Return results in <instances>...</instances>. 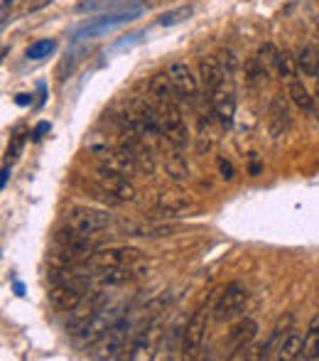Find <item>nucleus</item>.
Here are the masks:
<instances>
[{
	"label": "nucleus",
	"instance_id": "2",
	"mask_svg": "<svg viewBox=\"0 0 319 361\" xmlns=\"http://www.w3.org/2000/svg\"><path fill=\"white\" fill-rule=\"evenodd\" d=\"M141 13H143V8H123V10H111V13H101L98 18L86 20L82 27H77V32H74V39L96 37V34L108 32V30L121 27V25L131 23V20H136Z\"/></svg>",
	"mask_w": 319,
	"mask_h": 361
},
{
	"label": "nucleus",
	"instance_id": "24",
	"mask_svg": "<svg viewBox=\"0 0 319 361\" xmlns=\"http://www.w3.org/2000/svg\"><path fill=\"white\" fill-rule=\"evenodd\" d=\"M164 170H167V175L174 179V182H187L189 179L187 160H184L182 155H169V158L164 160Z\"/></svg>",
	"mask_w": 319,
	"mask_h": 361
},
{
	"label": "nucleus",
	"instance_id": "28",
	"mask_svg": "<svg viewBox=\"0 0 319 361\" xmlns=\"http://www.w3.org/2000/svg\"><path fill=\"white\" fill-rule=\"evenodd\" d=\"M192 13H194V8H192V5H182V8H177V10H169V13H164L162 18H160V25H164V27H172V25L184 23V20H187Z\"/></svg>",
	"mask_w": 319,
	"mask_h": 361
},
{
	"label": "nucleus",
	"instance_id": "17",
	"mask_svg": "<svg viewBox=\"0 0 319 361\" xmlns=\"http://www.w3.org/2000/svg\"><path fill=\"white\" fill-rule=\"evenodd\" d=\"M226 77L228 74L223 72L221 62H219L216 57H204L202 62H199V79H202V87L207 89V91H214Z\"/></svg>",
	"mask_w": 319,
	"mask_h": 361
},
{
	"label": "nucleus",
	"instance_id": "19",
	"mask_svg": "<svg viewBox=\"0 0 319 361\" xmlns=\"http://www.w3.org/2000/svg\"><path fill=\"white\" fill-rule=\"evenodd\" d=\"M150 94L155 96L157 106L160 103H177V89H174L169 74H155V77H152Z\"/></svg>",
	"mask_w": 319,
	"mask_h": 361
},
{
	"label": "nucleus",
	"instance_id": "6",
	"mask_svg": "<svg viewBox=\"0 0 319 361\" xmlns=\"http://www.w3.org/2000/svg\"><path fill=\"white\" fill-rule=\"evenodd\" d=\"M67 227L77 229L82 234H91L96 236L98 232L111 227V214L103 209H91V207H77L67 214Z\"/></svg>",
	"mask_w": 319,
	"mask_h": 361
},
{
	"label": "nucleus",
	"instance_id": "31",
	"mask_svg": "<svg viewBox=\"0 0 319 361\" xmlns=\"http://www.w3.org/2000/svg\"><path fill=\"white\" fill-rule=\"evenodd\" d=\"M219 62H221V67H223V72L228 74V77H233V72H236V67H238V59H236V54L231 52V49H221L219 52Z\"/></svg>",
	"mask_w": 319,
	"mask_h": 361
},
{
	"label": "nucleus",
	"instance_id": "26",
	"mask_svg": "<svg viewBox=\"0 0 319 361\" xmlns=\"http://www.w3.org/2000/svg\"><path fill=\"white\" fill-rule=\"evenodd\" d=\"M275 69L282 79H295V72H297V57H292L290 52H278L275 57Z\"/></svg>",
	"mask_w": 319,
	"mask_h": 361
},
{
	"label": "nucleus",
	"instance_id": "29",
	"mask_svg": "<svg viewBox=\"0 0 319 361\" xmlns=\"http://www.w3.org/2000/svg\"><path fill=\"white\" fill-rule=\"evenodd\" d=\"M275 57H278V49L273 47L271 42H266V44H261V49H258V64H261V69L266 72V77H268V69L271 67H275Z\"/></svg>",
	"mask_w": 319,
	"mask_h": 361
},
{
	"label": "nucleus",
	"instance_id": "10",
	"mask_svg": "<svg viewBox=\"0 0 319 361\" xmlns=\"http://www.w3.org/2000/svg\"><path fill=\"white\" fill-rule=\"evenodd\" d=\"M96 182L101 184L106 192H111L113 199H116L118 204L133 202V199H136V187H133V182L126 177V175L111 172V170H106V167H101V165H98Z\"/></svg>",
	"mask_w": 319,
	"mask_h": 361
},
{
	"label": "nucleus",
	"instance_id": "21",
	"mask_svg": "<svg viewBox=\"0 0 319 361\" xmlns=\"http://www.w3.org/2000/svg\"><path fill=\"white\" fill-rule=\"evenodd\" d=\"M297 69L305 77H319V52L310 44H302L297 49Z\"/></svg>",
	"mask_w": 319,
	"mask_h": 361
},
{
	"label": "nucleus",
	"instance_id": "25",
	"mask_svg": "<svg viewBox=\"0 0 319 361\" xmlns=\"http://www.w3.org/2000/svg\"><path fill=\"white\" fill-rule=\"evenodd\" d=\"M86 148H89V153L96 155L98 160L108 158V155L113 153V145L108 143V138H106V135H101V133H91V135H89V138H86Z\"/></svg>",
	"mask_w": 319,
	"mask_h": 361
},
{
	"label": "nucleus",
	"instance_id": "22",
	"mask_svg": "<svg viewBox=\"0 0 319 361\" xmlns=\"http://www.w3.org/2000/svg\"><path fill=\"white\" fill-rule=\"evenodd\" d=\"M287 94H290L292 103H295L300 111H305V113L315 111V96L307 91V87L300 82V79H292V82H290V91H287Z\"/></svg>",
	"mask_w": 319,
	"mask_h": 361
},
{
	"label": "nucleus",
	"instance_id": "33",
	"mask_svg": "<svg viewBox=\"0 0 319 361\" xmlns=\"http://www.w3.org/2000/svg\"><path fill=\"white\" fill-rule=\"evenodd\" d=\"M216 165H219V172H221V177L226 179V182H231V179L236 177V170H233V165L228 163L226 158H219Z\"/></svg>",
	"mask_w": 319,
	"mask_h": 361
},
{
	"label": "nucleus",
	"instance_id": "1",
	"mask_svg": "<svg viewBox=\"0 0 319 361\" xmlns=\"http://www.w3.org/2000/svg\"><path fill=\"white\" fill-rule=\"evenodd\" d=\"M143 263V253L131 246H113V248H101L93 251L86 260H84V268L89 270H103V268H126V265H138Z\"/></svg>",
	"mask_w": 319,
	"mask_h": 361
},
{
	"label": "nucleus",
	"instance_id": "23",
	"mask_svg": "<svg viewBox=\"0 0 319 361\" xmlns=\"http://www.w3.org/2000/svg\"><path fill=\"white\" fill-rule=\"evenodd\" d=\"M302 344H305V339H302V334L297 332V329H290V332H287V337L282 339L280 349H278V359H282V361L300 359Z\"/></svg>",
	"mask_w": 319,
	"mask_h": 361
},
{
	"label": "nucleus",
	"instance_id": "40",
	"mask_svg": "<svg viewBox=\"0 0 319 361\" xmlns=\"http://www.w3.org/2000/svg\"><path fill=\"white\" fill-rule=\"evenodd\" d=\"M317 120H319V113H317Z\"/></svg>",
	"mask_w": 319,
	"mask_h": 361
},
{
	"label": "nucleus",
	"instance_id": "32",
	"mask_svg": "<svg viewBox=\"0 0 319 361\" xmlns=\"http://www.w3.org/2000/svg\"><path fill=\"white\" fill-rule=\"evenodd\" d=\"M22 145H25V135L22 133H15L13 143L8 145V160H18L20 153H22Z\"/></svg>",
	"mask_w": 319,
	"mask_h": 361
},
{
	"label": "nucleus",
	"instance_id": "7",
	"mask_svg": "<svg viewBox=\"0 0 319 361\" xmlns=\"http://www.w3.org/2000/svg\"><path fill=\"white\" fill-rule=\"evenodd\" d=\"M160 120H162V135L174 145V148H184L189 145V130L182 118L177 103H160Z\"/></svg>",
	"mask_w": 319,
	"mask_h": 361
},
{
	"label": "nucleus",
	"instance_id": "9",
	"mask_svg": "<svg viewBox=\"0 0 319 361\" xmlns=\"http://www.w3.org/2000/svg\"><path fill=\"white\" fill-rule=\"evenodd\" d=\"M133 324H131V319H126V317H121L118 319V324L111 329V332L106 334V337L98 342V354L96 357L98 359H116V357H121V352H126V347H128V337H133Z\"/></svg>",
	"mask_w": 319,
	"mask_h": 361
},
{
	"label": "nucleus",
	"instance_id": "34",
	"mask_svg": "<svg viewBox=\"0 0 319 361\" xmlns=\"http://www.w3.org/2000/svg\"><path fill=\"white\" fill-rule=\"evenodd\" d=\"M47 130H49V123H39L37 128H34V133H32V140H39L44 133H47Z\"/></svg>",
	"mask_w": 319,
	"mask_h": 361
},
{
	"label": "nucleus",
	"instance_id": "3",
	"mask_svg": "<svg viewBox=\"0 0 319 361\" xmlns=\"http://www.w3.org/2000/svg\"><path fill=\"white\" fill-rule=\"evenodd\" d=\"M246 303H248V288L241 280H233V283H228L226 290L219 295L216 305H214V319H216V322H228V319L238 317L241 310L246 308Z\"/></svg>",
	"mask_w": 319,
	"mask_h": 361
},
{
	"label": "nucleus",
	"instance_id": "39",
	"mask_svg": "<svg viewBox=\"0 0 319 361\" xmlns=\"http://www.w3.org/2000/svg\"><path fill=\"white\" fill-rule=\"evenodd\" d=\"M10 3H13V0H5V5H10Z\"/></svg>",
	"mask_w": 319,
	"mask_h": 361
},
{
	"label": "nucleus",
	"instance_id": "37",
	"mask_svg": "<svg viewBox=\"0 0 319 361\" xmlns=\"http://www.w3.org/2000/svg\"><path fill=\"white\" fill-rule=\"evenodd\" d=\"M15 101H18V103H20V106H27V103H30V101H32V96H30V99H27V94H20V96H18V99H15Z\"/></svg>",
	"mask_w": 319,
	"mask_h": 361
},
{
	"label": "nucleus",
	"instance_id": "14",
	"mask_svg": "<svg viewBox=\"0 0 319 361\" xmlns=\"http://www.w3.org/2000/svg\"><path fill=\"white\" fill-rule=\"evenodd\" d=\"M258 337V322L251 317H243L233 324V329L228 332V349H231V357H236V352L248 349V344Z\"/></svg>",
	"mask_w": 319,
	"mask_h": 361
},
{
	"label": "nucleus",
	"instance_id": "36",
	"mask_svg": "<svg viewBox=\"0 0 319 361\" xmlns=\"http://www.w3.org/2000/svg\"><path fill=\"white\" fill-rule=\"evenodd\" d=\"M8 177H10V165H5V167H3V177H0V187H5V184H8Z\"/></svg>",
	"mask_w": 319,
	"mask_h": 361
},
{
	"label": "nucleus",
	"instance_id": "20",
	"mask_svg": "<svg viewBox=\"0 0 319 361\" xmlns=\"http://www.w3.org/2000/svg\"><path fill=\"white\" fill-rule=\"evenodd\" d=\"M300 359H307V361L319 359V312L310 319V324H307V334H305Z\"/></svg>",
	"mask_w": 319,
	"mask_h": 361
},
{
	"label": "nucleus",
	"instance_id": "13",
	"mask_svg": "<svg viewBox=\"0 0 319 361\" xmlns=\"http://www.w3.org/2000/svg\"><path fill=\"white\" fill-rule=\"evenodd\" d=\"M174 232L172 224H148V222H118V234L121 236H141V239H157L169 236Z\"/></svg>",
	"mask_w": 319,
	"mask_h": 361
},
{
	"label": "nucleus",
	"instance_id": "12",
	"mask_svg": "<svg viewBox=\"0 0 319 361\" xmlns=\"http://www.w3.org/2000/svg\"><path fill=\"white\" fill-rule=\"evenodd\" d=\"M167 74H169V79H172V84H174V89H177L179 96L187 99V101H194V99H197L199 82H197V77H194L192 69H189L187 64H184V62L169 64Z\"/></svg>",
	"mask_w": 319,
	"mask_h": 361
},
{
	"label": "nucleus",
	"instance_id": "35",
	"mask_svg": "<svg viewBox=\"0 0 319 361\" xmlns=\"http://www.w3.org/2000/svg\"><path fill=\"white\" fill-rule=\"evenodd\" d=\"M47 3H52V0H30V3H27V10L32 13V10H39L42 5H47Z\"/></svg>",
	"mask_w": 319,
	"mask_h": 361
},
{
	"label": "nucleus",
	"instance_id": "16",
	"mask_svg": "<svg viewBox=\"0 0 319 361\" xmlns=\"http://www.w3.org/2000/svg\"><path fill=\"white\" fill-rule=\"evenodd\" d=\"M268 123H271V133L275 135V138L287 130V125H290V108H287L285 94H275V96H273Z\"/></svg>",
	"mask_w": 319,
	"mask_h": 361
},
{
	"label": "nucleus",
	"instance_id": "4",
	"mask_svg": "<svg viewBox=\"0 0 319 361\" xmlns=\"http://www.w3.org/2000/svg\"><path fill=\"white\" fill-rule=\"evenodd\" d=\"M121 317H123V312H121L118 305H111V308H108V305L106 308H98L96 312H93V317L86 322V327L82 329L79 339H82L84 344H98L113 327H116Z\"/></svg>",
	"mask_w": 319,
	"mask_h": 361
},
{
	"label": "nucleus",
	"instance_id": "27",
	"mask_svg": "<svg viewBox=\"0 0 319 361\" xmlns=\"http://www.w3.org/2000/svg\"><path fill=\"white\" fill-rule=\"evenodd\" d=\"M128 3H133V0H86V3L79 5V13H86V10H123L128 8Z\"/></svg>",
	"mask_w": 319,
	"mask_h": 361
},
{
	"label": "nucleus",
	"instance_id": "5",
	"mask_svg": "<svg viewBox=\"0 0 319 361\" xmlns=\"http://www.w3.org/2000/svg\"><path fill=\"white\" fill-rule=\"evenodd\" d=\"M209 303L199 305L197 310H194V315L189 317L187 327H184L182 332V352L184 357H197L199 349H202L204 344V337H207V327H209Z\"/></svg>",
	"mask_w": 319,
	"mask_h": 361
},
{
	"label": "nucleus",
	"instance_id": "8",
	"mask_svg": "<svg viewBox=\"0 0 319 361\" xmlns=\"http://www.w3.org/2000/svg\"><path fill=\"white\" fill-rule=\"evenodd\" d=\"M209 103H211V111L219 123L228 128L233 123V116H236V94H233L231 87V77H226L214 91H209Z\"/></svg>",
	"mask_w": 319,
	"mask_h": 361
},
{
	"label": "nucleus",
	"instance_id": "18",
	"mask_svg": "<svg viewBox=\"0 0 319 361\" xmlns=\"http://www.w3.org/2000/svg\"><path fill=\"white\" fill-rule=\"evenodd\" d=\"M292 329V315H287V317L278 319V324L273 327L271 337H268V342L261 347V354H258V359H271V357H278V349H280L282 339L287 337V332Z\"/></svg>",
	"mask_w": 319,
	"mask_h": 361
},
{
	"label": "nucleus",
	"instance_id": "38",
	"mask_svg": "<svg viewBox=\"0 0 319 361\" xmlns=\"http://www.w3.org/2000/svg\"><path fill=\"white\" fill-rule=\"evenodd\" d=\"M317 99H319V77H317Z\"/></svg>",
	"mask_w": 319,
	"mask_h": 361
},
{
	"label": "nucleus",
	"instance_id": "11",
	"mask_svg": "<svg viewBox=\"0 0 319 361\" xmlns=\"http://www.w3.org/2000/svg\"><path fill=\"white\" fill-rule=\"evenodd\" d=\"M155 209L167 217H184L194 209V199L182 189H160L155 194Z\"/></svg>",
	"mask_w": 319,
	"mask_h": 361
},
{
	"label": "nucleus",
	"instance_id": "15",
	"mask_svg": "<svg viewBox=\"0 0 319 361\" xmlns=\"http://www.w3.org/2000/svg\"><path fill=\"white\" fill-rule=\"evenodd\" d=\"M155 342H157V329L152 327H145L141 332L133 334V342H131V349H128V359L133 361H141V359H150L152 352H155Z\"/></svg>",
	"mask_w": 319,
	"mask_h": 361
},
{
	"label": "nucleus",
	"instance_id": "30",
	"mask_svg": "<svg viewBox=\"0 0 319 361\" xmlns=\"http://www.w3.org/2000/svg\"><path fill=\"white\" fill-rule=\"evenodd\" d=\"M54 39H39V42H34V44H30L27 47V59H44V57H49V54L54 52Z\"/></svg>",
	"mask_w": 319,
	"mask_h": 361
}]
</instances>
